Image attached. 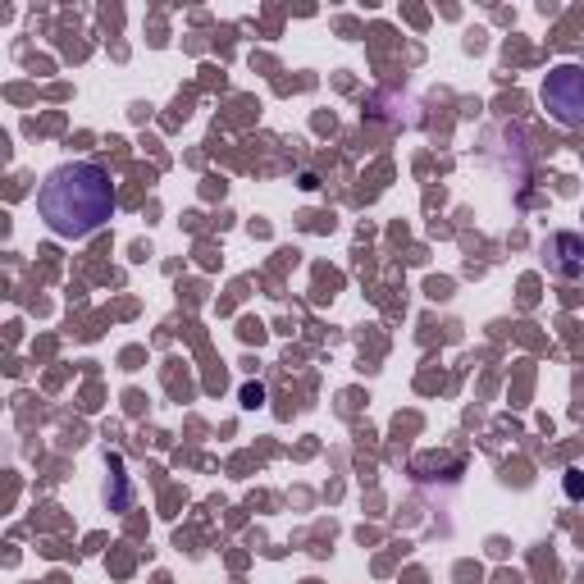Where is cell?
Returning <instances> with one entry per match:
<instances>
[{
    "instance_id": "7a4b0ae2",
    "label": "cell",
    "mask_w": 584,
    "mask_h": 584,
    "mask_svg": "<svg viewBox=\"0 0 584 584\" xmlns=\"http://www.w3.org/2000/svg\"><path fill=\"white\" fill-rule=\"evenodd\" d=\"M544 106L557 123H567V129H580L584 123V69L580 64H557L548 69L544 79Z\"/></svg>"
},
{
    "instance_id": "3957f363",
    "label": "cell",
    "mask_w": 584,
    "mask_h": 584,
    "mask_svg": "<svg viewBox=\"0 0 584 584\" xmlns=\"http://www.w3.org/2000/svg\"><path fill=\"white\" fill-rule=\"evenodd\" d=\"M544 257H548V265H552L557 274H580V270H584V238H575V234H552V238L544 242Z\"/></svg>"
},
{
    "instance_id": "6da1fadb",
    "label": "cell",
    "mask_w": 584,
    "mask_h": 584,
    "mask_svg": "<svg viewBox=\"0 0 584 584\" xmlns=\"http://www.w3.org/2000/svg\"><path fill=\"white\" fill-rule=\"evenodd\" d=\"M37 211H41L46 228L56 238L79 242V238L96 234V228L115 215V183H110V174L100 169V165L69 160V165L50 169L46 179H41Z\"/></svg>"
}]
</instances>
